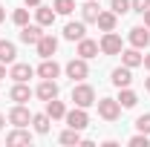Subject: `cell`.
<instances>
[{
	"mask_svg": "<svg viewBox=\"0 0 150 147\" xmlns=\"http://www.w3.org/2000/svg\"><path fill=\"white\" fill-rule=\"evenodd\" d=\"M72 104L75 107H84V110L93 107L95 104V90L90 87V84H81V81H78V84L72 87Z\"/></svg>",
	"mask_w": 150,
	"mask_h": 147,
	"instance_id": "obj_1",
	"label": "cell"
},
{
	"mask_svg": "<svg viewBox=\"0 0 150 147\" xmlns=\"http://www.w3.org/2000/svg\"><path fill=\"white\" fill-rule=\"evenodd\" d=\"M95 104H98V115H101L104 121H115V118L121 115V104H118V98H98Z\"/></svg>",
	"mask_w": 150,
	"mask_h": 147,
	"instance_id": "obj_2",
	"label": "cell"
},
{
	"mask_svg": "<svg viewBox=\"0 0 150 147\" xmlns=\"http://www.w3.org/2000/svg\"><path fill=\"white\" fill-rule=\"evenodd\" d=\"M98 46H101L104 55H121V49H124L121 35H115V29H112V32H104V37L98 40Z\"/></svg>",
	"mask_w": 150,
	"mask_h": 147,
	"instance_id": "obj_3",
	"label": "cell"
},
{
	"mask_svg": "<svg viewBox=\"0 0 150 147\" xmlns=\"http://www.w3.org/2000/svg\"><path fill=\"white\" fill-rule=\"evenodd\" d=\"M64 72L67 78H72V81H84L87 75H90V66H87V58H72L67 66H64Z\"/></svg>",
	"mask_w": 150,
	"mask_h": 147,
	"instance_id": "obj_4",
	"label": "cell"
},
{
	"mask_svg": "<svg viewBox=\"0 0 150 147\" xmlns=\"http://www.w3.org/2000/svg\"><path fill=\"white\" fill-rule=\"evenodd\" d=\"M64 121H67V127H72V130H84V127H90V115H87V110H84V107L67 110Z\"/></svg>",
	"mask_w": 150,
	"mask_h": 147,
	"instance_id": "obj_5",
	"label": "cell"
},
{
	"mask_svg": "<svg viewBox=\"0 0 150 147\" xmlns=\"http://www.w3.org/2000/svg\"><path fill=\"white\" fill-rule=\"evenodd\" d=\"M127 40H130V46H136V49H147L150 46V29L147 26H133Z\"/></svg>",
	"mask_w": 150,
	"mask_h": 147,
	"instance_id": "obj_6",
	"label": "cell"
},
{
	"mask_svg": "<svg viewBox=\"0 0 150 147\" xmlns=\"http://www.w3.org/2000/svg\"><path fill=\"white\" fill-rule=\"evenodd\" d=\"M9 124H15V127H29V124H32V112L26 110L23 104H15V107L9 110Z\"/></svg>",
	"mask_w": 150,
	"mask_h": 147,
	"instance_id": "obj_7",
	"label": "cell"
},
{
	"mask_svg": "<svg viewBox=\"0 0 150 147\" xmlns=\"http://www.w3.org/2000/svg\"><path fill=\"white\" fill-rule=\"evenodd\" d=\"M35 49H38V55H40V58H52V55L58 52V37L43 32V35H40V40L35 43Z\"/></svg>",
	"mask_w": 150,
	"mask_h": 147,
	"instance_id": "obj_8",
	"label": "cell"
},
{
	"mask_svg": "<svg viewBox=\"0 0 150 147\" xmlns=\"http://www.w3.org/2000/svg\"><path fill=\"white\" fill-rule=\"evenodd\" d=\"M110 81H112V87H118V90H121V87H130V84H133V69L124 66V64L115 66V69L110 72Z\"/></svg>",
	"mask_w": 150,
	"mask_h": 147,
	"instance_id": "obj_9",
	"label": "cell"
},
{
	"mask_svg": "<svg viewBox=\"0 0 150 147\" xmlns=\"http://www.w3.org/2000/svg\"><path fill=\"white\" fill-rule=\"evenodd\" d=\"M35 95L40 98V101H52V98H58V84L52 81V78H40Z\"/></svg>",
	"mask_w": 150,
	"mask_h": 147,
	"instance_id": "obj_10",
	"label": "cell"
},
{
	"mask_svg": "<svg viewBox=\"0 0 150 147\" xmlns=\"http://www.w3.org/2000/svg\"><path fill=\"white\" fill-rule=\"evenodd\" d=\"M40 35H43V26H40V23H26V26H20V40H23V43H32V46H35L38 40H40Z\"/></svg>",
	"mask_w": 150,
	"mask_h": 147,
	"instance_id": "obj_11",
	"label": "cell"
},
{
	"mask_svg": "<svg viewBox=\"0 0 150 147\" xmlns=\"http://www.w3.org/2000/svg\"><path fill=\"white\" fill-rule=\"evenodd\" d=\"M55 18H58V12L52 9V6H43V3H40V6H35V20L43 26V29H46V26H52V23H55Z\"/></svg>",
	"mask_w": 150,
	"mask_h": 147,
	"instance_id": "obj_12",
	"label": "cell"
},
{
	"mask_svg": "<svg viewBox=\"0 0 150 147\" xmlns=\"http://www.w3.org/2000/svg\"><path fill=\"white\" fill-rule=\"evenodd\" d=\"M64 37H67V40H81V37H87L84 20H69V23L64 26Z\"/></svg>",
	"mask_w": 150,
	"mask_h": 147,
	"instance_id": "obj_13",
	"label": "cell"
},
{
	"mask_svg": "<svg viewBox=\"0 0 150 147\" xmlns=\"http://www.w3.org/2000/svg\"><path fill=\"white\" fill-rule=\"evenodd\" d=\"M29 95H32V90H29V84H26V81H15V87L9 90V98H12L15 104H26V101H29Z\"/></svg>",
	"mask_w": 150,
	"mask_h": 147,
	"instance_id": "obj_14",
	"label": "cell"
},
{
	"mask_svg": "<svg viewBox=\"0 0 150 147\" xmlns=\"http://www.w3.org/2000/svg\"><path fill=\"white\" fill-rule=\"evenodd\" d=\"M98 52H101L98 40H90V37H81V40H78V58H87V61H90V58H95Z\"/></svg>",
	"mask_w": 150,
	"mask_h": 147,
	"instance_id": "obj_15",
	"label": "cell"
},
{
	"mask_svg": "<svg viewBox=\"0 0 150 147\" xmlns=\"http://www.w3.org/2000/svg\"><path fill=\"white\" fill-rule=\"evenodd\" d=\"M35 72H38V78H52L55 81L58 75H61V66L55 64V58H43V64L38 66Z\"/></svg>",
	"mask_w": 150,
	"mask_h": 147,
	"instance_id": "obj_16",
	"label": "cell"
},
{
	"mask_svg": "<svg viewBox=\"0 0 150 147\" xmlns=\"http://www.w3.org/2000/svg\"><path fill=\"white\" fill-rule=\"evenodd\" d=\"M32 75H35V69H32L29 64H18V61H15L12 69H9V78H12V81H26V84H29Z\"/></svg>",
	"mask_w": 150,
	"mask_h": 147,
	"instance_id": "obj_17",
	"label": "cell"
},
{
	"mask_svg": "<svg viewBox=\"0 0 150 147\" xmlns=\"http://www.w3.org/2000/svg\"><path fill=\"white\" fill-rule=\"evenodd\" d=\"M142 61H144L142 49H136V46H130V49H121V64H124V66L136 69V66H142Z\"/></svg>",
	"mask_w": 150,
	"mask_h": 147,
	"instance_id": "obj_18",
	"label": "cell"
},
{
	"mask_svg": "<svg viewBox=\"0 0 150 147\" xmlns=\"http://www.w3.org/2000/svg\"><path fill=\"white\" fill-rule=\"evenodd\" d=\"M6 144H32V133L26 127H15L6 136Z\"/></svg>",
	"mask_w": 150,
	"mask_h": 147,
	"instance_id": "obj_19",
	"label": "cell"
},
{
	"mask_svg": "<svg viewBox=\"0 0 150 147\" xmlns=\"http://www.w3.org/2000/svg\"><path fill=\"white\" fill-rule=\"evenodd\" d=\"M101 15V9H98V0H87L84 6H81V20L84 23H95Z\"/></svg>",
	"mask_w": 150,
	"mask_h": 147,
	"instance_id": "obj_20",
	"label": "cell"
},
{
	"mask_svg": "<svg viewBox=\"0 0 150 147\" xmlns=\"http://www.w3.org/2000/svg\"><path fill=\"white\" fill-rule=\"evenodd\" d=\"M118 104H121V110H133V107L139 104V95H136L130 87H121V90H118Z\"/></svg>",
	"mask_w": 150,
	"mask_h": 147,
	"instance_id": "obj_21",
	"label": "cell"
},
{
	"mask_svg": "<svg viewBox=\"0 0 150 147\" xmlns=\"http://www.w3.org/2000/svg\"><path fill=\"white\" fill-rule=\"evenodd\" d=\"M95 23H98V29H101V32H112V29H115V23H118V15H115L112 9H110V12H101Z\"/></svg>",
	"mask_w": 150,
	"mask_h": 147,
	"instance_id": "obj_22",
	"label": "cell"
},
{
	"mask_svg": "<svg viewBox=\"0 0 150 147\" xmlns=\"http://www.w3.org/2000/svg\"><path fill=\"white\" fill-rule=\"evenodd\" d=\"M46 115H49V118H52V121H58V118H64V115H67V104H64V101H58V98H52V101H46Z\"/></svg>",
	"mask_w": 150,
	"mask_h": 147,
	"instance_id": "obj_23",
	"label": "cell"
},
{
	"mask_svg": "<svg viewBox=\"0 0 150 147\" xmlns=\"http://www.w3.org/2000/svg\"><path fill=\"white\" fill-rule=\"evenodd\" d=\"M32 127H35V133L46 136V133H49V127H52V118H49L46 112H35V115H32Z\"/></svg>",
	"mask_w": 150,
	"mask_h": 147,
	"instance_id": "obj_24",
	"label": "cell"
},
{
	"mask_svg": "<svg viewBox=\"0 0 150 147\" xmlns=\"http://www.w3.org/2000/svg\"><path fill=\"white\" fill-rule=\"evenodd\" d=\"M18 58V49L12 40H0V64H15Z\"/></svg>",
	"mask_w": 150,
	"mask_h": 147,
	"instance_id": "obj_25",
	"label": "cell"
},
{
	"mask_svg": "<svg viewBox=\"0 0 150 147\" xmlns=\"http://www.w3.org/2000/svg\"><path fill=\"white\" fill-rule=\"evenodd\" d=\"M58 141H61V144H81V141H84V136H81V130L67 127L61 136H58Z\"/></svg>",
	"mask_w": 150,
	"mask_h": 147,
	"instance_id": "obj_26",
	"label": "cell"
},
{
	"mask_svg": "<svg viewBox=\"0 0 150 147\" xmlns=\"http://www.w3.org/2000/svg\"><path fill=\"white\" fill-rule=\"evenodd\" d=\"M52 9H55L58 15H72L75 12V0H55Z\"/></svg>",
	"mask_w": 150,
	"mask_h": 147,
	"instance_id": "obj_27",
	"label": "cell"
},
{
	"mask_svg": "<svg viewBox=\"0 0 150 147\" xmlns=\"http://www.w3.org/2000/svg\"><path fill=\"white\" fill-rule=\"evenodd\" d=\"M12 23H15V26H26V23H29V6H26V9H15V12H12Z\"/></svg>",
	"mask_w": 150,
	"mask_h": 147,
	"instance_id": "obj_28",
	"label": "cell"
},
{
	"mask_svg": "<svg viewBox=\"0 0 150 147\" xmlns=\"http://www.w3.org/2000/svg\"><path fill=\"white\" fill-rule=\"evenodd\" d=\"M110 9L121 18V15H127V12H130V0H110Z\"/></svg>",
	"mask_w": 150,
	"mask_h": 147,
	"instance_id": "obj_29",
	"label": "cell"
},
{
	"mask_svg": "<svg viewBox=\"0 0 150 147\" xmlns=\"http://www.w3.org/2000/svg\"><path fill=\"white\" fill-rule=\"evenodd\" d=\"M136 130L150 136V112H144V115H139V118H136Z\"/></svg>",
	"mask_w": 150,
	"mask_h": 147,
	"instance_id": "obj_30",
	"label": "cell"
},
{
	"mask_svg": "<svg viewBox=\"0 0 150 147\" xmlns=\"http://www.w3.org/2000/svg\"><path fill=\"white\" fill-rule=\"evenodd\" d=\"M150 9V0H130V12H139V15H144Z\"/></svg>",
	"mask_w": 150,
	"mask_h": 147,
	"instance_id": "obj_31",
	"label": "cell"
},
{
	"mask_svg": "<svg viewBox=\"0 0 150 147\" xmlns=\"http://www.w3.org/2000/svg\"><path fill=\"white\" fill-rule=\"evenodd\" d=\"M130 147H150L147 133H139V136H133V139H130Z\"/></svg>",
	"mask_w": 150,
	"mask_h": 147,
	"instance_id": "obj_32",
	"label": "cell"
},
{
	"mask_svg": "<svg viewBox=\"0 0 150 147\" xmlns=\"http://www.w3.org/2000/svg\"><path fill=\"white\" fill-rule=\"evenodd\" d=\"M23 3H26L29 9H35V6H40V3H43V0H23Z\"/></svg>",
	"mask_w": 150,
	"mask_h": 147,
	"instance_id": "obj_33",
	"label": "cell"
},
{
	"mask_svg": "<svg viewBox=\"0 0 150 147\" xmlns=\"http://www.w3.org/2000/svg\"><path fill=\"white\" fill-rule=\"evenodd\" d=\"M142 18H144V26H147V29H150V9H147V12H144V15H142Z\"/></svg>",
	"mask_w": 150,
	"mask_h": 147,
	"instance_id": "obj_34",
	"label": "cell"
},
{
	"mask_svg": "<svg viewBox=\"0 0 150 147\" xmlns=\"http://www.w3.org/2000/svg\"><path fill=\"white\" fill-rule=\"evenodd\" d=\"M6 78V64H0V81Z\"/></svg>",
	"mask_w": 150,
	"mask_h": 147,
	"instance_id": "obj_35",
	"label": "cell"
},
{
	"mask_svg": "<svg viewBox=\"0 0 150 147\" xmlns=\"http://www.w3.org/2000/svg\"><path fill=\"white\" fill-rule=\"evenodd\" d=\"M142 64H144V66H147V69H150V52H147V55H144V61H142Z\"/></svg>",
	"mask_w": 150,
	"mask_h": 147,
	"instance_id": "obj_36",
	"label": "cell"
},
{
	"mask_svg": "<svg viewBox=\"0 0 150 147\" xmlns=\"http://www.w3.org/2000/svg\"><path fill=\"white\" fill-rule=\"evenodd\" d=\"M3 20H6V9L0 6V23H3Z\"/></svg>",
	"mask_w": 150,
	"mask_h": 147,
	"instance_id": "obj_37",
	"label": "cell"
},
{
	"mask_svg": "<svg viewBox=\"0 0 150 147\" xmlns=\"http://www.w3.org/2000/svg\"><path fill=\"white\" fill-rule=\"evenodd\" d=\"M3 124H6V115H3V112H0V130H3Z\"/></svg>",
	"mask_w": 150,
	"mask_h": 147,
	"instance_id": "obj_38",
	"label": "cell"
},
{
	"mask_svg": "<svg viewBox=\"0 0 150 147\" xmlns=\"http://www.w3.org/2000/svg\"><path fill=\"white\" fill-rule=\"evenodd\" d=\"M144 90H147V92H150V78H144Z\"/></svg>",
	"mask_w": 150,
	"mask_h": 147,
	"instance_id": "obj_39",
	"label": "cell"
}]
</instances>
